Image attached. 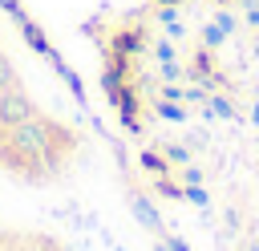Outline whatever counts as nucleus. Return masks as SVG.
Wrapping results in <instances>:
<instances>
[]
</instances>
